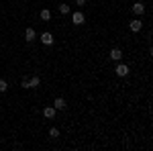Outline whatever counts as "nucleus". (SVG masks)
I'll return each instance as SVG.
<instances>
[{"label":"nucleus","instance_id":"nucleus-5","mask_svg":"<svg viewBox=\"0 0 153 151\" xmlns=\"http://www.w3.org/2000/svg\"><path fill=\"white\" fill-rule=\"evenodd\" d=\"M41 41H43V45H51L53 43V35L51 33H43L41 35Z\"/></svg>","mask_w":153,"mask_h":151},{"label":"nucleus","instance_id":"nucleus-15","mask_svg":"<svg viewBox=\"0 0 153 151\" xmlns=\"http://www.w3.org/2000/svg\"><path fill=\"white\" fill-rule=\"evenodd\" d=\"M21 86H23V88H29V80H27V78H25V80L21 82Z\"/></svg>","mask_w":153,"mask_h":151},{"label":"nucleus","instance_id":"nucleus-14","mask_svg":"<svg viewBox=\"0 0 153 151\" xmlns=\"http://www.w3.org/2000/svg\"><path fill=\"white\" fill-rule=\"evenodd\" d=\"M49 137H53V139H55V137H59V129H51V131H49Z\"/></svg>","mask_w":153,"mask_h":151},{"label":"nucleus","instance_id":"nucleus-13","mask_svg":"<svg viewBox=\"0 0 153 151\" xmlns=\"http://www.w3.org/2000/svg\"><path fill=\"white\" fill-rule=\"evenodd\" d=\"M6 90H8V82L0 80V92H6Z\"/></svg>","mask_w":153,"mask_h":151},{"label":"nucleus","instance_id":"nucleus-1","mask_svg":"<svg viewBox=\"0 0 153 151\" xmlns=\"http://www.w3.org/2000/svg\"><path fill=\"white\" fill-rule=\"evenodd\" d=\"M117 76H118V78H125V76H129V68H127L125 63H118V65H117Z\"/></svg>","mask_w":153,"mask_h":151},{"label":"nucleus","instance_id":"nucleus-12","mask_svg":"<svg viewBox=\"0 0 153 151\" xmlns=\"http://www.w3.org/2000/svg\"><path fill=\"white\" fill-rule=\"evenodd\" d=\"M59 12L61 14H70V6L68 4H59Z\"/></svg>","mask_w":153,"mask_h":151},{"label":"nucleus","instance_id":"nucleus-8","mask_svg":"<svg viewBox=\"0 0 153 151\" xmlns=\"http://www.w3.org/2000/svg\"><path fill=\"white\" fill-rule=\"evenodd\" d=\"M133 12H135V14H143V12H145V6H143L141 2H135V4H133Z\"/></svg>","mask_w":153,"mask_h":151},{"label":"nucleus","instance_id":"nucleus-7","mask_svg":"<svg viewBox=\"0 0 153 151\" xmlns=\"http://www.w3.org/2000/svg\"><path fill=\"white\" fill-rule=\"evenodd\" d=\"M141 27H143L141 21H131V31H133V33H139V31H141Z\"/></svg>","mask_w":153,"mask_h":151},{"label":"nucleus","instance_id":"nucleus-10","mask_svg":"<svg viewBox=\"0 0 153 151\" xmlns=\"http://www.w3.org/2000/svg\"><path fill=\"white\" fill-rule=\"evenodd\" d=\"M39 84H41V80L35 76V78H31V80H29V88H37Z\"/></svg>","mask_w":153,"mask_h":151},{"label":"nucleus","instance_id":"nucleus-2","mask_svg":"<svg viewBox=\"0 0 153 151\" xmlns=\"http://www.w3.org/2000/svg\"><path fill=\"white\" fill-rule=\"evenodd\" d=\"M110 59H114V61H120V59H123V51H120L118 47H114V49L110 51Z\"/></svg>","mask_w":153,"mask_h":151},{"label":"nucleus","instance_id":"nucleus-11","mask_svg":"<svg viewBox=\"0 0 153 151\" xmlns=\"http://www.w3.org/2000/svg\"><path fill=\"white\" fill-rule=\"evenodd\" d=\"M41 19H43V21H49V19H51V12H49L47 8H43V10H41Z\"/></svg>","mask_w":153,"mask_h":151},{"label":"nucleus","instance_id":"nucleus-9","mask_svg":"<svg viewBox=\"0 0 153 151\" xmlns=\"http://www.w3.org/2000/svg\"><path fill=\"white\" fill-rule=\"evenodd\" d=\"M43 116H47V118H53V116H55V108H53V106H47V108H43Z\"/></svg>","mask_w":153,"mask_h":151},{"label":"nucleus","instance_id":"nucleus-16","mask_svg":"<svg viewBox=\"0 0 153 151\" xmlns=\"http://www.w3.org/2000/svg\"><path fill=\"white\" fill-rule=\"evenodd\" d=\"M76 2H78L80 6H84V4H86V0H76Z\"/></svg>","mask_w":153,"mask_h":151},{"label":"nucleus","instance_id":"nucleus-6","mask_svg":"<svg viewBox=\"0 0 153 151\" xmlns=\"http://www.w3.org/2000/svg\"><path fill=\"white\" fill-rule=\"evenodd\" d=\"M35 29H31V27H29V29H27V31H25V39H27V41H35Z\"/></svg>","mask_w":153,"mask_h":151},{"label":"nucleus","instance_id":"nucleus-4","mask_svg":"<svg viewBox=\"0 0 153 151\" xmlns=\"http://www.w3.org/2000/svg\"><path fill=\"white\" fill-rule=\"evenodd\" d=\"M65 100H63V98H55V102H53V108H55V110H63V108H65Z\"/></svg>","mask_w":153,"mask_h":151},{"label":"nucleus","instance_id":"nucleus-3","mask_svg":"<svg viewBox=\"0 0 153 151\" xmlns=\"http://www.w3.org/2000/svg\"><path fill=\"white\" fill-rule=\"evenodd\" d=\"M71 21H74V25H84V14L82 12H74L71 14Z\"/></svg>","mask_w":153,"mask_h":151}]
</instances>
